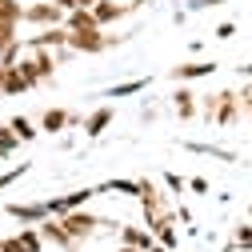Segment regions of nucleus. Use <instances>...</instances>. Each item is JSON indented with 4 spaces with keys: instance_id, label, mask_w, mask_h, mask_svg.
Wrapping results in <instances>:
<instances>
[{
    "instance_id": "nucleus-6",
    "label": "nucleus",
    "mask_w": 252,
    "mask_h": 252,
    "mask_svg": "<svg viewBox=\"0 0 252 252\" xmlns=\"http://www.w3.org/2000/svg\"><path fill=\"white\" fill-rule=\"evenodd\" d=\"M144 0H128V4H116V0H100L96 8H92V16H96V24L100 28H108V24H116L120 16H128L132 8H140Z\"/></svg>"
},
{
    "instance_id": "nucleus-31",
    "label": "nucleus",
    "mask_w": 252,
    "mask_h": 252,
    "mask_svg": "<svg viewBox=\"0 0 252 252\" xmlns=\"http://www.w3.org/2000/svg\"><path fill=\"white\" fill-rule=\"evenodd\" d=\"M56 4L64 8V12H76V0H56Z\"/></svg>"
},
{
    "instance_id": "nucleus-13",
    "label": "nucleus",
    "mask_w": 252,
    "mask_h": 252,
    "mask_svg": "<svg viewBox=\"0 0 252 252\" xmlns=\"http://www.w3.org/2000/svg\"><path fill=\"white\" fill-rule=\"evenodd\" d=\"M68 124H76V116H68L64 108H48V112L40 116V128H44V132H60V128H68Z\"/></svg>"
},
{
    "instance_id": "nucleus-14",
    "label": "nucleus",
    "mask_w": 252,
    "mask_h": 252,
    "mask_svg": "<svg viewBox=\"0 0 252 252\" xmlns=\"http://www.w3.org/2000/svg\"><path fill=\"white\" fill-rule=\"evenodd\" d=\"M28 88H36V84H32V80H28V76L12 64V68L4 72V96H16V92H28Z\"/></svg>"
},
{
    "instance_id": "nucleus-35",
    "label": "nucleus",
    "mask_w": 252,
    "mask_h": 252,
    "mask_svg": "<svg viewBox=\"0 0 252 252\" xmlns=\"http://www.w3.org/2000/svg\"><path fill=\"white\" fill-rule=\"evenodd\" d=\"M116 252H140V248H128V244H120V248H116Z\"/></svg>"
},
{
    "instance_id": "nucleus-17",
    "label": "nucleus",
    "mask_w": 252,
    "mask_h": 252,
    "mask_svg": "<svg viewBox=\"0 0 252 252\" xmlns=\"http://www.w3.org/2000/svg\"><path fill=\"white\" fill-rule=\"evenodd\" d=\"M0 24H24V4L20 0H0Z\"/></svg>"
},
{
    "instance_id": "nucleus-34",
    "label": "nucleus",
    "mask_w": 252,
    "mask_h": 252,
    "mask_svg": "<svg viewBox=\"0 0 252 252\" xmlns=\"http://www.w3.org/2000/svg\"><path fill=\"white\" fill-rule=\"evenodd\" d=\"M148 252H172V248H164V244H152V248H148Z\"/></svg>"
},
{
    "instance_id": "nucleus-32",
    "label": "nucleus",
    "mask_w": 252,
    "mask_h": 252,
    "mask_svg": "<svg viewBox=\"0 0 252 252\" xmlns=\"http://www.w3.org/2000/svg\"><path fill=\"white\" fill-rule=\"evenodd\" d=\"M100 0H76V8H96Z\"/></svg>"
},
{
    "instance_id": "nucleus-27",
    "label": "nucleus",
    "mask_w": 252,
    "mask_h": 252,
    "mask_svg": "<svg viewBox=\"0 0 252 252\" xmlns=\"http://www.w3.org/2000/svg\"><path fill=\"white\" fill-rule=\"evenodd\" d=\"M216 4H224V0H188L184 12H204V8H216Z\"/></svg>"
},
{
    "instance_id": "nucleus-24",
    "label": "nucleus",
    "mask_w": 252,
    "mask_h": 252,
    "mask_svg": "<svg viewBox=\"0 0 252 252\" xmlns=\"http://www.w3.org/2000/svg\"><path fill=\"white\" fill-rule=\"evenodd\" d=\"M232 240H236V248H244V252H252V224H240Z\"/></svg>"
},
{
    "instance_id": "nucleus-10",
    "label": "nucleus",
    "mask_w": 252,
    "mask_h": 252,
    "mask_svg": "<svg viewBox=\"0 0 252 252\" xmlns=\"http://www.w3.org/2000/svg\"><path fill=\"white\" fill-rule=\"evenodd\" d=\"M40 232H44V240H48V244H56V248H76V240L64 232V224H60L56 216H48V220H44Z\"/></svg>"
},
{
    "instance_id": "nucleus-4",
    "label": "nucleus",
    "mask_w": 252,
    "mask_h": 252,
    "mask_svg": "<svg viewBox=\"0 0 252 252\" xmlns=\"http://www.w3.org/2000/svg\"><path fill=\"white\" fill-rule=\"evenodd\" d=\"M60 224H64V232L72 236V240H84V236H92L104 220H96L92 212H84V208H76V212H68V216H60Z\"/></svg>"
},
{
    "instance_id": "nucleus-25",
    "label": "nucleus",
    "mask_w": 252,
    "mask_h": 252,
    "mask_svg": "<svg viewBox=\"0 0 252 252\" xmlns=\"http://www.w3.org/2000/svg\"><path fill=\"white\" fill-rule=\"evenodd\" d=\"M24 172H28V164H16V168H8V172H0V188H8V184H12V180H20Z\"/></svg>"
},
{
    "instance_id": "nucleus-18",
    "label": "nucleus",
    "mask_w": 252,
    "mask_h": 252,
    "mask_svg": "<svg viewBox=\"0 0 252 252\" xmlns=\"http://www.w3.org/2000/svg\"><path fill=\"white\" fill-rule=\"evenodd\" d=\"M172 104H176V112L188 120V116H196V92H188V88H180L176 96H172Z\"/></svg>"
},
{
    "instance_id": "nucleus-16",
    "label": "nucleus",
    "mask_w": 252,
    "mask_h": 252,
    "mask_svg": "<svg viewBox=\"0 0 252 252\" xmlns=\"http://www.w3.org/2000/svg\"><path fill=\"white\" fill-rule=\"evenodd\" d=\"M108 124H112V108H96V112L84 120V132H88V136H100Z\"/></svg>"
},
{
    "instance_id": "nucleus-30",
    "label": "nucleus",
    "mask_w": 252,
    "mask_h": 252,
    "mask_svg": "<svg viewBox=\"0 0 252 252\" xmlns=\"http://www.w3.org/2000/svg\"><path fill=\"white\" fill-rule=\"evenodd\" d=\"M188 188H192V192H208V180H204V176H192V180H188Z\"/></svg>"
},
{
    "instance_id": "nucleus-19",
    "label": "nucleus",
    "mask_w": 252,
    "mask_h": 252,
    "mask_svg": "<svg viewBox=\"0 0 252 252\" xmlns=\"http://www.w3.org/2000/svg\"><path fill=\"white\" fill-rule=\"evenodd\" d=\"M32 60H36V72H40V80H48V76H52V68H56V56H52L48 48H32Z\"/></svg>"
},
{
    "instance_id": "nucleus-3",
    "label": "nucleus",
    "mask_w": 252,
    "mask_h": 252,
    "mask_svg": "<svg viewBox=\"0 0 252 252\" xmlns=\"http://www.w3.org/2000/svg\"><path fill=\"white\" fill-rule=\"evenodd\" d=\"M68 48H72V52L96 56V52L112 48V36H104V28H92V32H68Z\"/></svg>"
},
{
    "instance_id": "nucleus-23",
    "label": "nucleus",
    "mask_w": 252,
    "mask_h": 252,
    "mask_svg": "<svg viewBox=\"0 0 252 252\" xmlns=\"http://www.w3.org/2000/svg\"><path fill=\"white\" fill-rule=\"evenodd\" d=\"M16 144H20V136H16L12 128H8V124H0V156H8V152H12Z\"/></svg>"
},
{
    "instance_id": "nucleus-2",
    "label": "nucleus",
    "mask_w": 252,
    "mask_h": 252,
    "mask_svg": "<svg viewBox=\"0 0 252 252\" xmlns=\"http://www.w3.org/2000/svg\"><path fill=\"white\" fill-rule=\"evenodd\" d=\"M60 20H68V12L60 8L56 0H40V4L24 8V24H32V28H56Z\"/></svg>"
},
{
    "instance_id": "nucleus-8",
    "label": "nucleus",
    "mask_w": 252,
    "mask_h": 252,
    "mask_svg": "<svg viewBox=\"0 0 252 252\" xmlns=\"http://www.w3.org/2000/svg\"><path fill=\"white\" fill-rule=\"evenodd\" d=\"M28 48H68V28H40V32L28 40Z\"/></svg>"
},
{
    "instance_id": "nucleus-7",
    "label": "nucleus",
    "mask_w": 252,
    "mask_h": 252,
    "mask_svg": "<svg viewBox=\"0 0 252 252\" xmlns=\"http://www.w3.org/2000/svg\"><path fill=\"white\" fill-rule=\"evenodd\" d=\"M12 220H20V224H44V220L52 216L48 212V200H40V204H8L4 208Z\"/></svg>"
},
{
    "instance_id": "nucleus-12",
    "label": "nucleus",
    "mask_w": 252,
    "mask_h": 252,
    "mask_svg": "<svg viewBox=\"0 0 252 252\" xmlns=\"http://www.w3.org/2000/svg\"><path fill=\"white\" fill-rule=\"evenodd\" d=\"M64 28L68 32H92V28H100V24H96V16H92V8H76V12H68Z\"/></svg>"
},
{
    "instance_id": "nucleus-28",
    "label": "nucleus",
    "mask_w": 252,
    "mask_h": 252,
    "mask_svg": "<svg viewBox=\"0 0 252 252\" xmlns=\"http://www.w3.org/2000/svg\"><path fill=\"white\" fill-rule=\"evenodd\" d=\"M164 184L172 188V192H184V188H188V180H184V176H176V172H164Z\"/></svg>"
},
{
    "instance_id": "nucleus-11",
    "label": "nucleus",
    "mask_w": 252,
    "mask_h": 252,
    "mask_svg": "<svg viewBox=\"0 0 252 252\" xmlns=\"http://www.w3.org/2000/svg\"><path fill=\"white\" fill-rule=\"evenodd\" d=\"M120 244H128V248H140V252H148V248H152V228L124 224V228H120Z\"/></svg>"
},
{
    "instance_id": "nucleus-5",
    "label": "nucleus",
    "mask_w": 252,
    "mask_h": 252,
    "mask_svg": "<svg viewBox=\"0 0 252 252\" xmlns=\"http://www.w3.org/2000/svg\"><path fill=\"white\" fill-rule=\"evenodd\" d=\"M92 196H100L96 188H76V192H68V196H52L48 200V212L60 220V216H68V212H76V208H84Z\"/></svg>"
},
{
    "instance_id": "nucleus-29",
    "label": "nucleus",
    "mask_w": 252,
    "mask_h": 252,
    "mask_svg": "<svg viewBox=\"0 0 252 252\" xmlns=\"http://www.w3.org/2000/svg\"><path fill=\"white\" fill-rule=\"evenodd\" d=\"M4 252H28L20 236H4Z\"/></svg>"
},
{
    "instance_id": "nucleus-22",
    "label": "nucleus",
    "mask_w": 252,
    "mask_h": 252,
    "mask_svg": "<svg viewBox=\"0 0 252 252\" xmlns=\"http://www.w3.org/2000/svg\"><path fill=\"white\" fill-rule=\"evenodd\" d=\"M8 128H12L20 140H32V136H36V124L28 120V116H12V120H8Z\"/></svg>"
},
{
    "instance_id": "nucleus-20",
    "label": "nucleus",
    "mask_w": 252,
    "mask_h": 252,
    "mask_svg": "<svg viewBox=\"0 0 252 252\" xmlns=\"http://www.w3.org/2000/svg\"><path fill=\"white\" fill-rule=\"evenodd\" d=\"M140 88H148V80L144 76H136V80H124V84H112L104 96H132V92H140Z\"/></svg>"
},
{
    "instance_id": "nucleus-9",
    "label": "nucleus",
    "mask_w": 252,
    "mask_h": 252,
    "mask_svg": "<svg viewBox=\"0 0 252 252\" xmlns=\"http://www.w3.org/2000/svg\"><path fill=\"white\" fill-rule=\"evenodd\" d=\"M212 72H216V60H192V64H176L172 80H200V76H212Z\"/></svg>"
},
{
    "instance_id": "nucleus-36",
    "label": "nucleus",
    "mask_w": 252,
    "mask_h": 252,
    "mask_svg": "<svg viewBox=\"0 0 252 252\" xmlns=\"http://www.w3.org/2000/svg\"><path fill=\"white\" fill-rule=\"evenodd\" d=\"M248 220H252V204H248Z\"/></svg>"
},
{
    "instance_id": "nucleus-1",
    "label": "nucleus",
    "mask_w": 252,
    "mask_h": 252,
    "mask_svg": "<svg viewBox=\"0 0 252 252\" xmlns=\"http://www.w3.org/2000/svg\"><path fill=\"white\" fill-rule=\"evenodd\" d=\"M204 108H208L212 124L228 128V124L240 116V96H236V92H220V96H208V100H204Z\"/></svg>"
},
{
    "instance_id": "nucleus-15",
    "label": "nucleus",
    "mask_w": 252,
    "mask_h": 252,
    "mask_svg": "<svg viewBox=\"0 0 252 252\" xmlns=\"http://www.w3.org/2000/svg\"><path fill=\"white\" fill-rule=\"evenodd\" d=\"M96 192H112V196H140V180H108Z\"/></svg>"
},
{
    "instance_id": "nucleus-26",
    "label": "nucleus",
    "mask_w": 252,
    "mask_h": 252,
    "mask_svg": "<svg viewBox=\"0 0 252 252\" xmlns=\"http://www.w3.org/2000/svg\"><path fill=\"white\" fill-rule=\"evenodd\" d=\"M212 36H216V40H232V36H236V24H232V20L216 24V32H212Z\"/></svg>"
},
{
    "instance_id": "nucleus-33",
    "label": "nucleus",
    "mask_w": 252,
    "mask_h": 252,
    "mask_svg": "<svg viewBox=\"0 0 252 252\" xmlns=\"http://www.w3.org/2000/svg\"><path fill=\"white\" fill-rule=\"evenodd\" d=\"M240 76H252V60H248V64H240Z\"/></svg>"
},
{
    "instance_id": "nucleus-21",
    "label": "nucleus",
    "mask_w": 252,
    "mask_h": 252,
    "mask_svg": "<svg viewBox=\"0 0 252 252\" xmlns=\"http://www.w3.org/2000/svg\"><path fill=\"white\" fill-rule=\"evenodd\" d=\"M184 148H188V152H200V156H212V160H232L228 148H212V144H196V140H188Z\"/></svg>"
}]
</instances>
